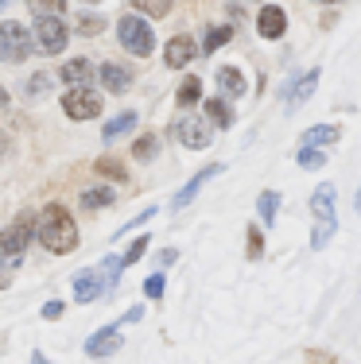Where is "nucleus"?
Masks as SVG:
<instances>
[{"label": "nucleus", "instance_id": "nucleus-21", "mask_svg": "<svg viewBox=\"0 0 361 364\" xmlns=\"http://www.w3.org/2000/svg\"><path fill=\"white\" fill-rule=\"evenodd\" d=\"M276 210H280V194L276 190H264V194L256 198V213H261V221L268 225V229L276 225Z\"/></svg>", "mask_w": 361, "mask_h": 364}, {"label": "nucleus", "instance_id": "nucleus-7", "mask_svg": "<svg viewBox=\"0 0 361 364\" xmlns=\"http://www.w3.org/2000/svg\"><path fill=\"white\" fill-rule=\"evenodd\" d=\"M210 136H214V128H210V120H206V117H183L175 124V140L183 147H191V151L210 147Z\"/></svg>", "mask_w": 361, "mask_h": 364}, {"label": "nucleus", "instance_id": "nucleus-15", "mask_svg": "<svg viewBox=\"0 0 361 364\" xmlns=\"http://www.w3.org/2000/svg\"><path fill=\"white\" fill-rule=\"evenodd\" d=\"M214 175H221V163H214V167L199 171V175H194V178L187 182L183 190H179V194H175V210H183V205H191V202H194V194H199V190L206 186V178H214Z\"/></svg>", "mask_w": 361, "mask_h": 364}, {"label": "nucleus", "instance_id": "nucleus-35", "mask_svg": "<svg viewBox=\"0 0 361 364\" xmlns=\"http://www.w3.org/2000/svg\"><path fill=\"white\" fill-rule=\"evenodd\" d=\"M43 318H47V322H55V318H63V302H55V299H51L47 306H43Z\"/></svg>", "mask_w": 361, "mask_h": 364}, {"label": "nucleus", "instance_id": "nucleus-26", "mask_svg": "<svg viewBox=\"0 0 361 364\" xmlns=\"http://www.w3.org/2000/svg\"><path fill=\"white\" fill-rule=\"evenodd\" d=\"M148 240H152V237H148V232H144V237H136L132 245H128L125 252H120V259H125V267H128V264H136V259H140L144 252H148Z\"/></svg>", "mask_w": 361, "mask_h": 364}, {"label": "nucleus", "instance_id": "nucleus-40", "mask_svg": "<svg viewBox=\"0 0 361 364\" xmlns=\"http://www.w3.org/2000/svg\"><path fill=\"white\" fill-rule=\"evenodd\" d=\"M85 4H101V0H85Z\"/></svg>", "mask_w": 361, "mask_h": 364}, {"label": "nucleus", "instance_id": "nucleus-1", "mask_svg": "<svg viewBox=\"0 0 361 364\" xmlns=\"http://www.w3.org/2000/svg\"><path fill=\"white\" fill-rule=\"evenodd\" d=\"M36 237L43 240L47 252L66 256V252H74V245H78V225H74V218L63 210V205H47L39 225H36Z\"/></svg>", "mask_w": 361, "mask_h": 364}, {"label": "nucleus", "instance_id": "nucleus-8", "mask_svg": "<svg viewBox=\"0 0 361 364\" xmlns=\"http://www.w3.org/2000/svg\"><path fill=\"white\" fill-rule=\"evenodd\" d=\"M63 109H66V117H74V120H93V117H101V93L70 90L63 97Z\"/></svg>", "mask_w": 361, "mask_h": 364}, {"label": "nucleus", "instance_id": "nucleus-34", "mask_svg": "<svg viewBox=\"0 0 361 364\" xmlns=\"http://www.w3.org/2000/svg\"><path fill=\"white\" fill-rule=\"evenodd\" d=\"M47 85H51V77H47V74H36V77L28 82V93H31V97H39V93L47 90Z\"/></svg>", "mask_w": 361, "mask_h": 364}, {"label": "nucleus", "instance_id": "nucleus-30", "mask_svg": "<svg viewBox=\"0 0 361 364\" xmlns=\"http://www.w3.org/2000/svg\"><path fill=\"white\" fill-rule=\"evenodd\" d=\"M16 267H20V259H12V256L0 252V291H4L8 283H12V272H16Z\"/></svg>", "mask_w": 361, "mask_h": 364}, {"label": "nucleus", "instance_id": "nucleus-23", "mask_svg": "<svg viewBox=\"0 0 361 364\" xmlns=\"http://www.w3.org/2000/svg\"><path fill=\"white\" fill-rule=\"evenodd\" d=\"M229 39H234V28H229V23H221V28L206 31V39H202V50H206V55H214V50H218L221 43H229Z\"/></svg>", "mask_w": 361, "mask_h": 364}, {"label": "nucleus", "instance_id": "nucleus-2", "mask_svg": "<svg viewBox=\"0 0 361 364\" xmlns=\"http://www.w3.org/2000/svg\"><path fill=\"white\" fill-rule=\"evenodd\" d=\"M334 202H338V190L330 182H323L319 190L311 194V218H315V232H311V248L323 252L330 245L334 229H338V218H334Z\"/></svg>", "mask_w": 361, "mask_h": 364}, {"label": "nucleus", "instance_id": "nucleus-28", "mask_svg": "<svg viewBox=\"0 0 361 364\" xmlns=\"http://www.w3.org/2000/svg\"><path fill=\"white\" fill-rule=\"evenodd\" d=\"M295 159H299V167L315 171V167H323V163H326V155H323V151H315V147H299Z\"/></svg>", "mask_w": 361, "mask_h": 364}, {"label": "nucleus", "instance_id": "nucleus-20", "mask_svg": "<svg viewBox=\"0 0 361 364\" xmlns=\"http://www.w3.org/2000/svg\"><path fill=\"white\" fill-rule=\"evenodd\" d=\"M101 205H113V186H90V190H82V210H101Z\"/></svg>", "mask_w": 361, "mask_h": 364}, {"label": "nucleus", "instance_id": "nucleus-37", "mask_svg": "<svg viewBox=\"0 0 361 364\" xmlns=\"http://www.w3.org/2000/svg\"><path fill=\"white\" fill-rule=\"evenodd\" d=\"M175 259H179V252H175V248H167V252H159V264H163V267H167V264H175Z\"/></svg>", "mask_w": 361, "mask_h": 364}, {"label": "nucleus", "instance_id": "nucleus-33", "mask_svg": "<svg viewBox=\"0 0 361 364\" xmlns=\"http://www.w3.org/2000/svg\"><path fill=\"white\" fill-rule=\"evenodd\" d=\"M98 171H101V175H113V178H125V167H120L117 159H101Z\"/></svg>", "mask_w": 361, "mask_h": 364}, {"label": "nucleus", "instance_id": "nucleus-43", "mask_svg": "<svg viewBox=\"0 0 361 364\" xmlns=\"http://www.w3.org/2000/svg\"><path fill=\"white\" fill-rule=\"evenodd\" d=\"M323 4H326V0H323Z\"/></svg>", "mask_w": 361, "mask_h": 364}, {"label": "nucleus", "instance_id": "nucleus-3", "mask_svg": "<svg viewBox=\"0 0 361 364\" xmlns=\"http://www.w3.org/2000/svg\"><path fill=\"white\" fill-rule=\"evenodd\" d=\"M117 36L125 43L128 55H152L156 50V31H152V23H144V16H120L117 20Z\"/></svg>", "mask_w": 361, "mask_h": 364}, {"label": "nucleus", "instance_id": "nucleus-24", "mask_svg": "<svg viewBox=\"0 0 361 364\" xmlns=\"http://www.w3.org/2000/svg\"><path fill=\"white\" fill-rule=\"evenodd\" d=\"M199 97H202V82H199V77H187V82H183V90H179V105H183V109H191Z\"/></svg>", "mask_w": 361, "mask_h": 364}, {"label": "nucleus", "instance_id": "nucleus-5", "mask_svg": "<svg viewBox=\"0 0 361 364\" xmlns=\"http://www.w3.org/2000/svg\"><path fill=\"white\" fill-rule=\"evenodd\" d=\"M66 39H70V31H66L63 16H39L36 20V47L47 50V55H63Z\"/></svg>", "mask_w": 361, "mask_h": 364}, {"label": "nucleus", "instance_id": "nucleus-16", "mask_svg": "<svg viewBox=\"0 0 361 364\" xmlns=\"http://www.w3.org/2000/svg\"><path fill=\"white\" fill-rule=\"evenodd\" d=\"M63 82L74 85V90H90L93 85V66L85 63V58H74V63L63 66Z\"/></svg>", "mask_w": 361, "mask_h": 364}, {"label": "nucleus", "instance_id": "nucleus-31", "mask_svg": "<svg viewBox=\"0 0 361 364\" xmlns=\"http://www.w3.org/2000/svg\"><path fill=\"white\" fill-rule=\"evenodd\" d=\"M101 28H105V20H101V16H82V20H78V31H82V36H98Z\"/></svg>", "mask_w": 361, "mask_h": 364}, {"label": "nucleus", "instance_id": "nucleus-17", "mask_svg": "<svg viewBox=\"0 0 361 364\" xmlns=\"http://www.w3.org/2000/svg\"><path fill=\"white\" fill-rule=\"evenodd\" d=\"M315 85H319V70H307V74L295 82V90L288 93V109H299V105H303V101L315 93Z\"/></svg>", "mask_w": 361, "mask_h": 364}, {"label": "nucleus", "instance_id": "nucleus-10", "mask_svg": "<svg viewBox=\"0 0 361 364\" xmlns=\"http://www.w3.org/2000/svg\"><path fill=\"white\" fill-rule=\"evenodd\" d=\"M98 294H105V272L101 267H90V272L74 275V299L78 302H93Z\"/></svg>", "mask_w": 361, "mask_h": 364}, {"label": "nucleus", "instance_id": "nucleus-36", "mask_svg": "<svg viewBox=\"0 0 361 364\" xmlns=\"http://www.w3.org/2000/svg\"><path fill=\"white\" fill-rule=\"evenodd\" d=\"M248 240H253V245H248V256H261V229H248Z\"/></svg>", "mask_w": 361, "mask_h": 364}, {"label": "nucleus", "instance_id": "nucleus-4", "mask_svg": "<svg viewBox=\"0 0 361 364\" xmlns=\"http://www.w3.org/2000/svg\"><path fill=\"white\" fill-rule=\"evenodd\" d=\"M36 50V36L28 28H20L16 20L0 23V63H23Z\"/></svg>", "mask_w": 361, "mask_h": 364}, {"label": "nucleus", "instance_id": "nucleus-12", "mask_svg": "<svg viewBox=\"0 0 361 364\" xmlns=\"http://www.w3.org/2000/svg\"><path fill=\"white\" fill-rule=\"evenodd\" d=\"M194 55H199V43H194L191 36H175L167 43V66H171V70H183Z\"/></svg>", "mask_w": 361, "mask_h": 364}, {"label": "nucleus", "instance_id": "nucleus-6", "mask_svg": "<svg viewBox=\"0 0 361 364\" xmlns=\"http://www.w3.org/2000/svg\"><path fill=\"white\" fill-rule=\"evenodd\" d=\"M31 232H36V225H31L28 213H23V218H16L4 232H0V252L12 256V259H23V248L31 245Z\"/></svg>", "mask_w": 361, "mask_h": 364}, {"label": "nucleus", "instance_id": "nucleus-27", "mask_svg": "<svg viewBox=\"0 0 361 364\" xmlns=\"http://www.w3.org/2000/svg\"><path fill=\"white\" fill-rule=\"evenodd\" d=\"M63 8H66V0H31L36 20H39V16H63Z\"/></svg>", "mask_w": 361, "mask_h": 364}, {"label": "nucleus", "instance_id": "nucleus-29", "mask_svg": "<svg viewBox=\"0 0 361 364\" xmlns=\"http://www.w3.org/2000/svg\"><path fill=\"white\" fill-rule=\"evenodd\" d=\"M132 155L136 159H156V136H140V140H136V147H132Z\"/></svg>", "mask_w": 361, "mask_h": 364}, {"label": "nucleus", "instance_id": "nucleus-32", "mask_svg": "<svg viewBox=\"0 0 361 364\" xmlns=\"http://www.w3.org/2000/svg\"><path fill=\"white\" fill-rule=\"evenodd\" d=\"M163 287H167V279H163V272H156L148 283H144V294H148V299H159Z\"/></svg>", "mask_w": 361, "mask_h": 364}, {"label": "nucleus", "instance_id": "nucleus-41", "mask_svg": "<svg viewBox=\"0 0 361 364\" xmlns=\"http://www.w3.org/2000/svg\"><path fill=\"white\" fill-rule=\"evenodd\" d=\"M357 210H361V194H357Z\"/></svg>", "mask_w": 361, "mask_h": 364}, {"label": "nucleus", "instance_id": "nucleus-22", "mask_svg": "<svg viewBox=\"0 0 361 364\" xmlns=\"http://www.w3.org/2000/svg\"><path fill=\"white\" fill-rule=\"evenodd\" d=\"M206 117H210V124H218V128L234 124V112H229L226 101H206Z\"/></svg>", "mask_w": 361, "mask_h": 364}, {"label": "nucleus", "instance_id": "nucleus-39", "mask_svg": "<svg viewBox=\"0 0 361 364\" xmlns=\"http://www.w3.org/2000/svg\"><path fill=\"white\" fill-rule=\"evenodd\" d=\"M0 105H8V93H4V85H0Z\"/></svg>", "mask_w": 361, "mask_h": 364}, {"label": "nucleus", "instance_id": "nucleus-38", "mask_svg": "<svg viewBox=\"0 0 361 364\" xmlns=\"http://www.w3.org/2000/svg\"><path fill=\"white\" fill-rule=\"evenodd\" d=\"M31 364H51V360H47V357H43V353L36 349V353H31Z\"/></svg>", "mask_w": 361, "mask_h": 364}, {"label": "nucleus", "instance_id": "nucleus-18", "mask_svg": "<svg viewBox=\"0 0 361 364\" xmlns=\"http://www.w3.org/2000/svg\"><path fill=\"white\" fill-rule=\"evenodd\" d=\"M132 128H136V112H120L117 120H109V124L101 128V140L113 144V140H120L125 132H132Z\"/></svg>", "mask_w": 361, "mask_h": 364}, {"label": "nucleus", "instance_id": "nucleus-14", "mask_svg": "<svg viewBox=\"0 0 361 364\" xmlns=\"http://www.w3.org/2000/svg\"><path fill=\"white\" fill-rule=\"evenodd\" d=\"M338 136H342L338 124H315L299 136V147H330V144H338Z\"/></svg>", "mask_w": 361, "mask_h": 364}, {"label": "nucleus", "instance_id": "nucleus-42", "mask_svg": "<svg viewBox=\"0 0 361 364\" xmlns=\"http://www.w3.org/2000/svg\"><path fill=\"white\" fill-rule=\"evenodd\" d=\"M4 4H8V0H0V8H4Z\"/></svg>", "mask_w": 361, "mask_h": 364}, {"label": "nucleus", "instance_id": "nucleus-13", "mask_svg": "<svg viewBox=\"0 0 361 364\" xmlns=\"http://www.w3.org/2000/svg\"><path fill=\"white\" fill-rule=\"evenodd\" d=\"M101 85L113 93H125L128 85H132V70H128L125 63H105L101 66Z\"/></svg>", "mask_w": 361, "mask_h": 364}, {"label": "nucleus", "instance_id": "nucleus-19", "mask_svg": "<svg viewBox=\"0 0 361 364\" xmlns=\"http://www.w3.org/2000/svg\"><path fill=\"white\" fill-rule=\"evenodd\" d=\"M218 85H221V93H229V97H241V93H245V74L237 70V66H221L218 70Z\"/></svg>", "mask_w": 361, "mask_h": 364}, {"label": "nucleus", "instance_id": "nucleus-11", "mask_svg": "<svg viewBox=\"0 0 361 364\" xmlns=\"http://www.w3.org/2000/svg\"><path fill=\"white\" fill-rule=\"evenodd\" d=\"M256 31H261L264 39H280L283 31H288V16H283V8H276V4L261 8V16H256Z\"/></svg>", "mask_w": 361, "mask_h": 364}, {"label": "nucleus", "instance_id": "nucleus-25", "mask_svg": "<svg viewBox=\"0 0 361 364\" xmlns=\"http://www.w3.org/2000/svg\"><path fill=\"white\" fill-rule=\"evenodd\" d=\"M136 8H140L144 16H152V20H159V16L171 12V0H132Z\"/></svg>", "mask_w": 361, "mask_h": 364}, {"label": "nucleus", "instance_id": "nucleus-9", "mask_svg": "<svg viewBox=\"0 0 361 364\" xmlns=\"http://www.w3.org/2000/svg\"><path fill=\"white\" fill-rule=\"evenodd\" d=\"M125 345V337H120V329L117 326H101L98 333H90V341H85V357H93V360H105V357H113V353Z\"/></svg>", "mask_w": 361, "mask_h": 364}]
</instances>
